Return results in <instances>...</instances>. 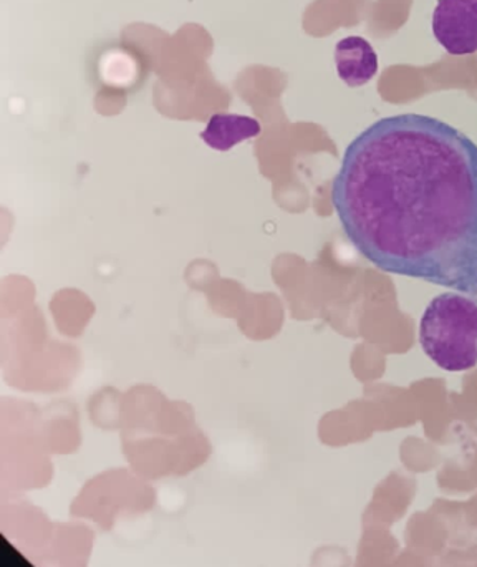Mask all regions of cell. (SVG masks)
Masks as SVG:
<instances>
[{
    "label": "cell",
    "instance_id": "obj_4",
    "mask_svg": "<svg viewBox=\"0 0 477 567\" xmlns=\"http://www.w3.org/2000/svg\"><path fill=\"white\" fill-rule=\"evenodd\" d=\"M335 65L340 80L356 89L366 85L379 73V55L362 37H346L336 43Z\"/></svg>",
    "mask_w": 477,
    "mask_h": 567
},
{
    "label": "cell",
    "instance_id": "obj_2",
    "mask_svg": "<svg viewBox=\"0 0 477 567\" xmlns=\"http://www.w3.org/2000/svg\"><path fill=\"white\" fill-rule=\"evenodd\" d=\"M426 355L446 372L477 365V302L465 293L445 292L426 307L419 323Z\"/></svg>",
    "mask_w": 477,
    "mask_h": 567
},
{
    "label": "cell",
    "instance_id": "obj_5",
    "mask_svg": "<svg viewBox=\"0 0 477 567\" xmlns=\"http://www.w3.org/2000/svg\"><path fill=\"white\" fill-rule=\"evenodd\" d=\"M259 133V122L250 118V116L218 113V115H212L211 120H209L208 126L201 133V138L211 148L219 150V152H228L232 146L238 145L243 140L253 138Z\"/></svg>",
    "mask_w": 477,
    "mask_h": 567
},
{
    "label": "cell",
    "instance_id": "obj_1",
    "mask_svg": "<svg viewBox=\"0 0 477 567\" xmlns=\"http://www.w3.org/2000/svg\"><path fill=\"white\" fill-rule=\"evenodd\" d=\"M349 241L380 271L477 297V145L432 116L360 133L332 183Z\"/></svg>",
    "mask_w": 477,
    "mask_h": 567
},
{
    "label": "cell",
    "instance_id": "obj_3",
    "mask_svg": "<svg viewBox=\"0 0 477 567\" xmlns=\"http://www.w3.org/2000/svg\"><path fill=\"white\" fill-rule=\"evenodd\" d=\"M433 33L452 55L477 52V0H438Z\"/></svg>",
    "mask_w": 477,
    "mask_h": 567
}]
</instances>
